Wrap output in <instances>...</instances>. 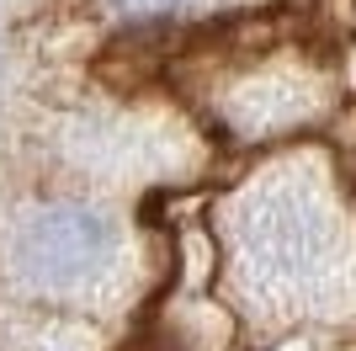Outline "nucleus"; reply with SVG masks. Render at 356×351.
Segmentation results:
<instances>
[{
	"instance_id": "nucleus-3",
	"label": "nucleus",
	"mask_w": 356,
	"mask_h": 351,
	"mask_svg": "<svg viewBox=\"0 0 356 351\" xmlns=\"http://www.w3.org/2000/svg\"><path fill=\"white\" fill-rule=\"evenodd\" d=\"M112 6H122V11H138V16H160V11H176L181 0H112Z\"/></svg>"
},
{
	"instance_id": "nucleus-1",
	"label": "nucleus",
	"mask_w": 356,
	"mask_h": 351,
	"mask_svg": "<svg viewBox=\"0 0 356 351\" xmlns=\"http://www.w3.org/2000/svg\"><path fill=\"white\" fill-rule=\"evenodd\" d=\"M112 250H118V229H112L106 213H90V208H48V213H38L22 229L16 261L38 282H80L96 266H106Z\"/></svg>"
},
{
	"instance_id": "nucleus-2",
	"label": "nucleus",
	"mask_w": 356,
	"mask_h": 351,
	"mask_svg": "<svg viewBox=\"0 0 356 351\" xmlns=\"http://www.w3.org/2000/svg\"><path fill=\"white\" fill-rule=\"evenodd\" d=\"M245 240H250V250L266 266L298 272V266H309L325 250V219L309 203H298V197H271V203H261L250 213Z\"/></svg>"
}]
</instances>
